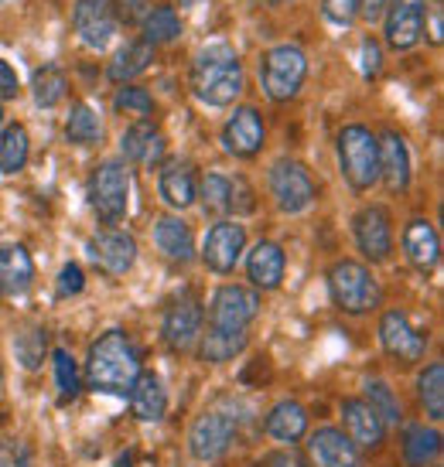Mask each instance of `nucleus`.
<instances>
[{
    "label": "nucleus",
    "mask_w": 444,
    "mask_h": 467,
    "mask_svg": "<svg viewBox=\"0 0 444 467\" xmlns=\"http://www.w3.org/2000/svg\"><path fill=\"white\" fill-rule=\"evenodd\" d=\"M117 4H120V7L113 11L117 25H120V21H127V25H141V21H144V14H147L144 0H117Z\"/></svg>",
    "instance_id": "obj_49"
},
{
    "label": "nucleus",
    "mask_w": 444,
    "mask_h": 467,
    "mask_svg": "<svg viewBox=\"0 0 444 467\" xmlns=\"http://www.w3.org/2000/svg\"><path fill=\"white\" fill-rule=\"evenodd\" d=\"M14 355H17L21 368L38 372L41 362H45V355H48V335H45L41 327H25V331H17V337H14Z\"/></svg>",
    "instance_id": "obj_38"
},
{
    "label": "nucleus",
    "mask_w": 444,
    "mask_h": 467,
    "mask_svg": "<svg viewBox=\"0 0 444 467\" xmlns=\"http://www.w3.org/2000/svg\"><path fill=\"white\" fill-rule=\"evenodd\" d=\"M141 372H144L141 351H137V345H133V337L127 331L110 327L106 335H100L90 345V355H86V386L92 392L127 400Z\"/></svg>",
    "instance_id": "obj_1"
},
{
    "label": "nucleus",
    "mask_w": 444,
    "mask_h": 467,
    "mask_svg": "<svg viewBox=\"0 0 444 467\" xmlns=\"http://www.w3.org/2000/svg\"><path fill=\"white\" fill-rule=\"evenodd\" d=\"M353 235L359 253L369 263H386L393 256V215L386 205H366L355 212Z\"/></svg>",
    "instance_id": "obj_12"
},
{
    "label": "nucleus",
    "mask_w": 444,
    "mask_h": 467,
    "mask_svg": "<svg viewBox=\"0 0 444 467\" xmlns=\"http://www.w3.org/2000/svg\"><path fill=\"white\" fill-rule=\"evenodd\" d=\"M17 92H21V78L7 58H0V99H17Z\"/></svg>",
    "instance_id": "obj_48"
},
{
    "label": "nucleus",
    "mask_w": 444,
    "mask_h": 467,
    "mask_svg": "<svg viewBox=\"0 0 444 467\" xmlns=\"http://www.w3.org/2000/svg\"><path fill=\"white\" fill-rule=\"evenodd\" d=\"M249 345V335H226V331H202V337H198V358L202 362H229V358H236V355H243Z\"/></svg>",
    "instance_id": "obj_34"
},
{
    "label": "nucleus",
    "mask_w": 444,
    "mask_h": 467,
    "mask_svg": "<svg viewBox=\"0 0 444 467\" xmlns=\"http://www.w3.org/2000/svg\"><path fill=\"white\" fill-rule=\"evenodd\" d=\"M379 345H383V351L390 355L393 362L400 365H414L428 355V337L410 325V317L404 311H383V317H379Z\"/></svg>",
    "instance_id": "obj_13"
},
{
    "label": "nucleus",
    "mask_w": 444,
    "mask_h": 467,
    "mask_svg": "<svg viewBox=\"0 0 444 467\" xmlns=\"http://www.w3.org/2000/svg\"><path fill=\"white\" fill-rule=\"evenodd\" d=\"M441 454V433L428 423H410L404 430V461L410 467H428Z\"/></svg>",
    "instance_id": "obj_30"
},
{
    "label": "nucleus",
    "mask_w": 444,
    "mask_h": 467,
    "mask_svg": "<svg viewBox=\"0 0 444 467\" xmlns=\"http://www.w3.org/2000/svg\"><path fill=\"white\" fill-rule=\"evenodd\" d=\"M82 286H86V273H82V266H79V263H66L62 273H58L55 294H58V297H76V294H82Z\"/></svg>",
    "instance_id": "obj_45"
},
{
    "label": "nucleus",
    "mask_w": 444,
    "mask_h": 467,
    "mask_svg": "<svg viewBox=\"0 0 444 467\" xmlns=\"http://www.w3.org/2000/svg\"><path fill=\"white\" fill-rule=\"evenodd\" d=\"M308 457L318 467H363V457L339 427H318L308 437Z\"/></svg>",
    "instance_id": "obj_20"
},
{
    "label": "nucleus",
    "mask_w": 444,
    "mask_h": 467,
    "mask_svg": "<svg viewBox=\"0 0 444 467\" xmlns=\"http://www.w3.org/2000/svg\"><path fill=\"white\" fill-rule=\"evenodd\" d=\"M404 256L420 273H434L441 263V235L431 219H410L404 229Z\"/></svg>",
    "instance_id": "obj_22"
},
{
    "label": "nucleus",
    "mask_w": 444,
    "mask_h": 467,
    "mask_svg": "<svg viewBox=\"0 0 444 467\" xmlns=\"http://www.w3.org/2000/svg\"><path fill=\"white\" fill-rule=\"evenodd\" d=\"M379 68H383V45L369 35V38H363V76H379Z\"/></svg>",
    "instance_id": "obj_47"
},
{
    "label": "nucleus",
    "mask_w": 444,
    "mask_h": 467,
    "mask_svg": "<svg viewBox=\"0 0 444 467\" xmlns=\"http://www.w3.org/2000/svg\"><path fill=\"white\" fill-rule=\"evenodd\" d=\"M31 157V137L25 123H7L0 130V174H17L25 171Z\"/></svg>",
    "instance_id": "obj_32"
},
{
    "label": "nucleus",
    "mask_w": 444,
    "mask_h": 467,
    "mask_svg": "<svg viewBox=\"0 0 444 467\" xmlns=\"http://www.w3.org/2000/svg\"><path fill=\"white\" fill-rule=\"evenodd\" d=\"M284 270H288V256L270 239H260L247 253V276L257 290H277L284 284Z\"/></svg>",
    "instance_id": "obj_23"
},
{
    "label": "nucleus",
    "mask_w": 444,
    "mask_h": 467,
    "mask_svg": "<svg viewBox=\"0 0 444 467\" xmlns=\"http://www.w3.org/2000/svg\"><path fill=\"white\" fill-rule=\"evenodd\" d=\"M263 430H267L270 441L294 447V443H301L308 437V410H304L298 400H280L274 410L267 413Z\"/></svg>",
    "instance_id": "obj_26"
},
{
    "label": "nucleus",
    "mask_w": 444,
    "mask_h": 467,
    "mask_svg": "<svg viewBox=\"0 0 444 467\" xmlns=\"http://www.w3.org/2000/svg\"><path fill=\"white\" fill-rule=\"evenodd\" d=\"M424 35H428V41L431 45H441L444 41V7L438 4V0H431V4H424Z\"/></svg>",
    "instance_id": "obj_46"
},
{
    "label": "nucleus",
    "mask_w": 444,
    "mask_h": 467,
    "mask_svg": "<svg viewBox=\"0 0 444 467\" xmlns=\"http://www.w3.org/2000/svg\"><path fill=\"white\" fill-rule=\"evenodd\" d=\"M35 284V260L21 243L0 246V294L4 297H25Z\"/></svg>",
    "instance_id": "obj_24"
},
{
    "label": "nucleus",
    "mask_w": 444,
    "mask_h": 467,
    "mask_svg": "<svg viewBox=\"0 0 444 467\" xmlns=\"http://www.w3.org/2000/svg\"><path fill=\"white\" fill-rule=\"evenodd\" d=\"M164 150H168L164 133L157 130L151 119H137L120 137V154H123L127 164H141V168L154 171L164 164Z\"/></svg>",
    "instance_id": "obj_18"
},
{
    "label": "nucleus",
    "mask_w": 444,
    "mask_h": 467,
    "mask_svg": "<svg viewBox=\"0 0 444 467\" xmlns=\"http://www.w3.org/2000/svg\"><path fill=\"white\" fill-rule=\"evenodd\" d=\"M127 400H131V410L141 423H161L168 413V392H164V382L157 372H141Z\"/></svg>",
    "instance_id": "obj_27"
},
{
    "label": "nucleus",
    "mask_w": 444,
    "mask_h": 467,
    "mask_svg": "<svg viewBox=\"0 0 444 467\" xmlns=\"http://www.w3.org/2000/svg\"><path fill=\"white\" fill-rule=\"evenodd\" d=\"M90 253L110 276H123L137 263V239L131 233H120V229H103V233L92 235Z\"/></svg>",
    "instance_id": "obj_19"
},
{
    "label": "nucleus",
    "mask_w": 444,
    "mask_h": 467,
    "mask_svg": "<svg viewBox=\"0 0 444 467\" xmlns=\"http://www.w3.org/2000/svg\"><path fill=\"white\" fill-rule=\"evenodd\" d=\"M72 31L76 38L92 48L103 52L106 45L117 35V17H113V4L106 0H76L72 4Z\"/></svg>",
    "instance_id": "obj_16"
},
{
    "label": "nucleus",
    "mask_w": 444,
    "mask_h": 467,
    "mask_svg": "<svg viewBox=\"0 0 444 467\" xmlns=\"http://www.w3.org/2000/svg\"><path fill=\"white\" fill-rule=\"evenodd\" d=\"M363 400H366L369 406L376 410L379 420H383L386 427H390V423H400V420H404L400 400L393 396V389L386 386V382H383V379H369V382H366V396H363Z\"/></svg>",
    "instance_id": "obj_40"
},
{
    "label": "nucleus",
    "mask_w": 444,
    "mask_h": 467,
    "mask_svg": "<svg viewBox=\"0 0 444 467\" xmlns=\"http://www.w3.org/2000/svg\"><path fill=\"white\" fill-rule=\"evenodd\" d=\"M335 150H339L342 178H345V184L353 188L355 195L369 192L379 182V140L369 127H363V123L342 127Z\"/></svg>",
    "instance_id": "obj_4"
},
{
    "label": "nucleus",
    "mask_w": 444,
    "mask_h": 467,
    "mask_svg": "<svg viewBox=\"0 0 444 467\" xmlns=\"http://www.w3.org/2000/svg\"><path fill=\"white\" fill-rule=\"evenodd\" d=\"M154 246L161 256L171 263H192L196 260V233L182 215H164L154 222Z\"/></svg>",
    "instance_id": "obj_25"
},
{
    "label": "nucleus",
    "mask_w": 444,
    "mask_h": 467,
    "mask_svg": "<svg viewBox=\"0 0 444 467\" xmlns=\"http://www.w3.org/2000/svg\"><path fill=\"white\" fill-rule=\"evenodd\" d=\"M418 400L434 423L444 416V362H431L418 376Z\"/></svg>",
    "instance_id": "obj_36"
},
{
    "label": "nucleus",
    "mask_w": 444,
    "mask_h": 467,
    "mask_svg": "<svg viewBox=\"0 0 444 467\" xmlns=\"http://www.w3.org/2000/svg\"><path fill=\"white\" fill-rule=\"evenodd\" d=\"M322 14L335 27H349L359 17V0H322Z\"/></svg>",
    "instance_id": "obj_43"
},
{
    "label": "nucleus",
    "mask_w": 444,
    "mask_h": 467,
    "mask_svg": "<svg viewBox=\"0 0 444 467\" xmlns=\"http://www.w3.org/2000/svg\"><path fill=\"white\" fill-rule=\"evenodd\" d=\"M206 331V311L192 294H182L168 304L164 321H161V337L174 355H188L196 351L198 337Z\"/></svg>",
    "instance_id": "obj_9"
},
{
    "label": "nucleus",
    "mask_w": 444,
    "mask_h": 467,
    "mask_svg": "<svg viewBox=\"0 0 444 467\" xmlns=\"http://www.w3.org/2000/svg\"><path fill=\"white\" fill-rule=\"evenodd\" d=\"M376 140H379V178H383V184L390 188L393 195H400V192L410 188V174H414V168H410V147H407V140L396 130H386Z\"/></svg>",
    "instance_id": "obj_21"
},
{
    "label": "nucleus",
    "mask_w": 444,
    "mask_h": 467,
    "mask_svg": "<svg viewBox=\"0 0 444 467\" xmlns=\"http://www.w3.org/2000/svg\"><path fill=\"white\" fill-rule=\"evenodd\" d=\"M0 4H7V0H0Z\"/></svg>",
    "instance_id": "obj_56"
},
{
    "label": "nucleus",
    "mask_w": 444,
    "mask_h": 467,
    "mask_svg": "<svg viewBox=\"0 0 444 467\" xmlns=\"http://www.w3.org/2000/svg\"><path fill=\"white\" fill-rule=\"evenodd\" d=\"M247 253V229L239 222H216L206 239H202V263L206 270L216 273V276H229L236 270V263L243 260Z\"/></svg>",
    "instance_id": "obj_11"
},
{
    "label": "nucleus",
    "mask_w": 444,
    "mask_h": 467,
    "mask_svg": "<svg viewBox=\"0 0 444 467\" xmlns=\"http://www.w3.org/2000/svg\"><path fill=\"white\" fill-rule=\"evenodd\" d=\"M196 202H202L206 215H212V219L229 215V178H226V174H216V171H209V174L198 182Z\"/></svg>",
    "instance_id": "obj_37"
},
{
    "label": "nucleus",
    "mask_w": 444,
    "mask_h": 467,
    "mask_svg": "<svg viewBox=\"0 0 444 467\" xmlns=\"http://www.w3.org/2000/svg\"><path fill=\"white\" fill-rule=\"evenodd\" d=\"M267 188H270V198L277 202V208L284 215H301L314 205L318 198V184L308 174V168L301 161H277L274 168L267 171Z\"/></svg>",
    "instance_id": "obj_8"
},
{
    "label": "nucleus",
    "mask_w": 444,
    "mask_h": 467,
    "mask_svg": "<svg viewBox=\"0 0 444 467\" xmlns=\"http://www.w3.org/2000/svg\"><path fill=\"white\" fill-rule=\"evenodd\" d=\"M0 467H35V451L17 437H0Z\"/></svg>",
    "instance_id": "obj_42"
},
{
    "label": "nucleus",
    "mask_w": 444,
    "mask_h": 467,
    "mask_svg": "<svg viewBox=\"0 0 444 467\" xmlns=\"http://www.w3.org/2000/svg\"><path fill=\"white\" fill-rule=\"evenodd\" d=\"M0 127H4V103H0Z\"/></svg>",
    "instance_id": "obj_54"
},
{
    "label": "nucleus",
    "mask_w": 444,
    "mask_h": 467,
    "mask_svg": "<svg viewBox=\"0 0 444 467\" xmlns=\"http://www.w3.org/2000/svg\"><path fill=\"white\" fill-rule=\"evenodd\" d=\"M236 441V420L233 416L219 413V410H209L202 413L188 430V451L196 461L202 464H216L229 454V447Z\"/></svg>",
    "instance_id": "obj_10"
},
{
    "label": "nucleus",
    "mask_w": 444,
    "mask_h": 467,
    "mask_svg": "<svg viewBox=\"0 0 444 467\" xmlns=\"http://www.w3.org/2000/svg\"><path fill=\"white\" fill-rule=\"evenodd\" d=\"M52 362H55V386H58V396H62V400H76L79 389H82L76 358H72L66 348H55Z\"/></svg>",
    "instance_id": "obj_41"
},
{
    "label": "nucleus",
    "mask_w": 444,
    "mask_h": 467,
    "mask_svg": "<svg viewBox=\"0 0 444 467\" xmlns=\"http://www.w3.org/2000/svg\"><path fill=\"white\" fill-rule=\"evenodd\" d=\"M229 212H236V215H249V212H257V195H253V188H249L247 178L229 182Z\"/></svg>",
    "instance_id": "obj_44"
},
{
    "label": "nucleus",
    "mask_w": 444,
    "mask_h": 467,
    "mask_svg": "<svg viewBox=\"0 0 444 467\" xmlns=\"http://www.w3.org/2000/svg\"><path fill=\"white\" fill-rule=\"evenodd\" d=\"M424 4L428 0H386L383 11V38L393 52H410L424 38Z\"/></svg>",
    "instance_id": "obj_14"
},
{
    "label": "nucleus",
    "mask_w": 444,
    "mask_h": 467,
    "mask_svg": "<svg viewBox=\"0 0 444 467\" xmlns=\"http://www.w3.org/2000/svg\"><path fill=\"white\" fill-rule=\"evenodd\" d=\"M66 140L76 147H92L103 140V119L90 103H72L66 117Z\"/></svg>",
    "instance_id": "obj_33"
},
{
    "label": "nucleus",
    "mask_w": 444,
    "mask_h": 467,
    "mask_svg": "<svg viewBox=\"0 0 444 467\" xmlns=\"http://www.w3.org/2000/svg\"><path fill=\"white\" fill-rule=\"evenodd\" d=\"M219 140L222 150L229 157H239V161L260 154L263 143H267V123H263L260 109L257 106H239L233 117L226 119Z\"/></svg>",
    "instance_id": "obj_15"
},
{
    "label": "nucleus",
    "mask_w": 444,
    "mask_h": 467,
    "mask_svg": "<svg viewBox=\"0 0 444 467\" xmlns=\"http://www.w3.org/2000/svg\"><path fill=\"white\" fill-rule=\"evenodd\" d=\"M151 62H154V45H147L144 38H133L120 48L117 58H110L106 76H110V82H117V86H127L131 78H137L141 72H147Z\"/></svg>",
    "instance_id": "obj_29"
},
{
    "label": "nucleus",
    "mask_w": 444,
    "mask_h": 467,
    "mask_svg": "<svg viewBox=\"0 0 444 467\" xmlns=\"http://www.w3.org/2000/svg\"><path fill=\"white\" fill-rule=\"evenodd\" d=\"M141 38L147 45H171V41L182 38V17L174 11V4H157V7H147L144 21H141Z\"/></svg>",
    "instance_id": "obj_31"
},
{
    "label": "nucleus",
    "mask_w": 444,
    "mask_h": 467,
    "mask_svg": "<svg viewBox=\"0 0 444 467\" xmlns=\"http://www.w3.org/2000/svg\"><path fill=\"white\" fill-rule=\"evenodd\" d=\"M270 7H284V4H291V0H267Z\"/></svg>",
    "instance_id": "obj_52"
},
{
    "label": "nucleus",
    "mask_w": 444,
    "mask_h": 467,
    "mask_svg": "<svg viewBox=\"0 0 444 467\" xmlns=\"http://www.w3.org/2000/svg\"><path fill=\"white\" fill-rule=\"evenodd\" d=\"M86 198H90V208L106 229L123 222L127 208H131V171H127V164L123 161H103L86 182Z\"/></svg>",
    "instance_id": "obj_5"
},
{
    "label": "nucleus",
    "mask_w": 444,
    "mask_h": 467,
    "mask_svg": "<svg viewBox=\"0 0 444 467\" xmlns=\"http://www.w3.org/2000/svg\"><path fill=\"white\" fill-rule=\"evenodd\" d=\"M267 461H270V464H277V467H304L298 457H288V454H270Z\"/></svg>",
    "instance_id": "obj_51"
},
{
    "label": "nucleus",
    "mask_w": 444,
    "mask_h": 467,
    "mask_svg": "<svg viewBox=\"0 0 444 467\" xmlns=\"http://www.w3.org/2000/svg\"><path fill=\"white\" fill-rule=\"evenodd\" d=\"M157 192H161V198H164V205L168 208L185 212L188 205H196V192H198L196 171L188 168V164H182V161L161 164V174H157Z\"/></svg>",
    "instance_id": "obj_28"
},
{
    "label": "nucleus",
    "mask_w": 444,
    "mask_h": 467,
    "mask_svg": "<svg viewBox=\"0 0 444 467\" xmlns=\"http://www.w3.org/2000/svg\"><path fill=\"white\" fill-rule=\"evenodd\" d=\"M31 96L41 109H52L69 96V76L58 66H41L31 76Z\"/></svg>",
    "instance_id": "obj_35"
},
{
    "label": "nucleus",
    "mask_w": 444,
    "mask_h": 467,
    "mask_svg": "<svg viewBox=\"0 0 444 467\" xmlns=\"http://www.w3.org/2000/svg\"><path fill=\"white\" fill-rule=\"evenodd\" d=\"M113 113L120 117H141L151 119L154 117V96L144 89V86H120L117 96H113Z\"/></svg>",
    "instance_id": "obj_39"
},
{
    "label": "nucleus",
    "mask_w": 444,
    "mask_h": 467,
    "mask_svg": "<svg viewBox=\"0 0 444 467\" xmlns=\"http://www.w3.org/2000/svg\"><path fill=\"white\" fill-rule=\"evenodd\" d=\"M328 297L339 311L363 317L373 314L383 304V286L373 276L366 263L359 260H339L328 270Z\"/></svg>",
    "instance_id": "obj_3"
},
{
    "label": "nucleus",
    "mask_w": 444,
    "mask_h": 467,
    "mask_svg": "<svg viewBox=\"0 0 444 467\" xmlns=\"http://www.w3.org/2000/svg\"><path fill=\"white\" fill-rule=\"evenodd\" d=\"M0 392H4V365H0Z\"/></svg>",
    "instance_id": "obj_53"
},
{
    "label": "nucleus",
    "mask_w": 444,
    "mask_h": 467,
    "mask_svg": "<svg viewBox=\"0 0 444 467\" xmlns=\"http://www.w3.org/2000/svg\"><path fill=\"white\" fill-rule=\"evenodd\" d=\"M188 82H192V92H196L198 103L216 106V109L233 106L247 89L243 62H239L233 45H226V41H212L206 48H198L196 58H192Z\"/></svg>",
    "instance_id": "obj_2"
},
{
    "label": "nucleus",
    "mask_w": 444,
    "mask_h": 467,
    "mask_svg": "<svg viewBox=\"0 0 444 467\" xmlns=\"http://www.w3.org/2000/svg\"><path fill=\"white\" fill-rule=\"evenodd\" d=\"M386 11V0H359V17L366 21V25H376L379 17Z\"/></svg>",
    "instance_id": "obj_50"
},
{
    "label": "nucleus",
    "mask_w": 444,
    "mask_h": 467,
    "mask_svg": "<svg viewBox=\"0 0 444 467\" xmlns=\"http://www.w3.org/2000/svg\"><path fill=\"white\" fill-rule=\"evenodd\" d=\"M260 314V294L239 284H222L209 300V327L226 335H247L253 317Z\"/></svg>",
    "instance_id": "obj_7"
},
{
    "label": "nucleus",
    "mask_w": 444,
    "mask_h": 467,
    "mask_svg": "<svg viewBox=\"0 0 444 467\" xmlns=\"http://www.w3.org/2000/svg\"><path fill=\"white\" fill-rule=\"evenodd\" d=\"M106 4H113V0H106Z\"/></svg>",
    "instance_id": "obj_55"
},
{
    "label": "nucleus",
    "mask_w": 444,
    "mask_h": 467,
    "mask_svg": "<svg viewBox=\"0 0 444 467\" xmlns=\"http://www.w3.org/2000/svg\"><path fill=\"white\" fill-rule=\"evenodd\" d=\"M342 433L353 441L355 451H379L386 441V423L363 396L342 400Z\"/></svg>",
    "instance_id": "obj_17"
},
{
    "label": "nucleus",
    "mask_w": 444,
    "mask_h": 467,
    "mask_svg": "<svg viewBox=\"0 0 444 467\" xmlns=\"http://www.w3.org/2000/svg\"><path fill=\"white\" fill-rule=\"evenodd\" d=\"M308 78V55L301 45L284 41L267 48L260 58V86L274 103H291Z\"/></svg>",
    "instance_id": "obj_6"
}]
</instances>
